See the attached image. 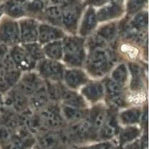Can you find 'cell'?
Listing matches in <instances>:
<instances>
[{
    "instance_id": "681fc988",
    "label": "cell",
    "mask_w": 149,
    "mask_h": 149,
    "mask_svg": "<svg viewBox=\"0 0 149 149\" xmlns=\"http://www.w3.org/2000/svg\"><path fill=\"white\" fill-rule=\"evenodd\" d=\"M3 105V97H2V94L0 93V107Z\"/></svg>"
},
{
    "instance_id": "e575fe53",
    "label": "cell",
    "mask_w": 149,
    "mask_h": 149,
    "mask_svg": "<svg viewBox=\"0 0 149 149\" xmlns=\"http://www.w3.org/2000/svg\"><path fill=\"white\" fill-rule=\"evenodd\" d=\"M128 75H129V70H128L127 65L122 63L115 67L114 69L112 71L110 78L119 84L125 85L127 81Z\"/></svg>"
},
{
    "instance_id": "ba28073f",
    "label": "cell",
    "mask_w": 149,
    "mask_h": 149,
    "mask_svg": "<svg viewBox=\"0 0 149 149\" xmlns=\"http://www.w3.org/2000/svg\"><path fill=\"white\" fill-rule=\"evenodd\" d=\"M9 54L15 66L22 72L33 71L36 68L37 63L31 58L22 45L10 47Z\"/></svg>"
},
{
    "instance_id": "7bdbcfd3",
    "label": "cell",
    "mask_w": 149,
    "mask_h": 149,
    "mask_svg": "<svg viewBox=\"0 0 149 149\" xmlns=\"http://www.w3.org/2000/svg\"><path fill=\"white\" fill-rule=\"evenodd\" d=\"M140 122L142 123L143 126L147 128V126H148V109H147V106H146V108L143 109Z\"/></svg>"
},
{
    "instance_id": "5b68a950",
    "label": "cell",
    "mask_w": 149,
    "mask_h": 149,
    "mask_svg": "<svg viewBox=\"0 0 149 149\" xmlns=\"http://www.w3.org/2000/svg\"><path fill=\"white\" fill-rule=\"evenodd\" d=\"M36 72L45 81H62L65 66L61 61L45 58L37 62Z\"/></svg>"
},
{
    "instance_id": "f6af8a7d",
    "label": "cell",
    "mask_w": 149,
    "mask_h": 149,
    "mask_svg": "<svg viewBox=\"0 0 149 149\" xmlns=\"http://www.w3.org/2000/svg\"><path fill=\"white\" fill-rule=\"evenodd\" d=\"M49 1H51L52 5H57L60 6V7H62V6L64 5L66 0H49Z\"/></svg>"
},
{
    "instance_id": "484cf974",
    "label": "cell",
    "mask_w": 149,
    "mask_h": 149,
    "mask_svg": "<svg viewBox=\"0 0 149 149\" xmlns=\"http://www.w3.org/2000/svg\"><path fill=\"white\" fill-rule=\"evenodd\" d=\"M25 2L23 0H9L3 7V10L13 19L23 17L27 15Z\"/></svg>"
},
{
    "instance_id": "7c38bea8",
    "label": "cell",
    "mask_w": 149,
    "mask_h": 149,
    "mask_svg": "<svg viewBox=\"0 0 149 149\" xmlns=\"http://www.w3.org/2000/svg\"><path fill=\"white\" fill-rule=\"evenodd\" d=\"M105 88V95L107 96L113 107H123L126 105L124 95L125 85L116 82L111 78H108L103 81Z\"/></svg>"
},
{
    "instance_id": "7dc6e473",
    "label": "cell",
    "mask_w": 149,
    "mask_h": 149,
    "mask_svg": "<svg viewBox=\"0 0 149 149\" xmlns=\"http://www.w3.org/2000/svg\"><path fill=\"white\" fill-rule=\"evenodd\" d=\"M103 149H120L118 147L115 146H112V145H108L106 146H105Z\"/></svg>"
},
{
    "instance_id": "8d00e7d4",
    "label": "cell",
    "mask_w": 149,
    "mask_h": 149,
    "mask_svg": "<svg viewBox=\"0 0 149 149\" xmlns=\"http://www.w3.org/2000/svg\"><path fill=\"white\" fill-rule=\"evenodd\" d=\"M45 4L40 0H31L25 2V8L26 13L31 15L42 14L45 9Z\"/></svg>"
},
{
    "instance_id": "ab89813d",
    "label": "cell",
    "mask_w": 149,
    "mask_h": 149,
    "mask_svg": "<svg viewBox=\"0 0 149 149\" xmlns=\"http://www.w3.org/2000/svg\"><path fill=\"white\" fill-rule=\"evenodd\" d=\"M11 89L10 85L7 83V80H6L5 77H4V74H3L2 71L0 70V93L1 94H5L7 93L9 90Z\"/></svg>"
},
{
    "instance_id": "816d5d0a",
    "label": "cell",
    "mask_w": 149,
    "mask_h": 149,
    "mask_svg": "<svg viewBox=\"0 0 149 149\" xmlns=\"http://www.w3.org/2000/svg\"><path fill=\"white\" fill-rule=\"evenodd\" d=\"M2 11H3V8L0 7V15H1V13H2Z\"/></svg>"
},
{
    "instance_id": "83f0119b",
    "label": "cell",
    "mask_w": 149,
    "mask_h": 149,
    "mask_svg": "<svg viewBox=\"0 0 149 149\" xmlns=\"http://www.w3.org/2000/svg\"><path fill=\"white\" fill-rule=\"evenodd\" d=\"M42 46L45 58L53 61H62L63 55L62 39L45 44Z\"/></svg>"
},
{
    "instance_id": "4fadbf2b",
    "label": "cell",
    "mask_w": 149,
    "mask_h": 149,
    "mask_svg": "<svg viewBox=\"0 0 149 149\" xmlns=\"http://www.w3.org/2000/svg\"><path fill=\"white\" fill-rule=\"evenodd\" d=\"M89 81L88 76L81 68H69L64 71L62 82L68 88L76 90Z\"/></svg>"
},
{
    "instance_id": "8992f818",
    "label": "cell",
    "mask_w": 149,
    "mask_h": 149,
    "mask_svg": "<svg viewBox=\"0 0 149 149\" xmlns=\"http://www.w3.org/2000/svg\"><path fill=\"white\" fill-rule=\"evenodd\" d=\"M62 8V28L69 33H76L78 31L81 7L78 0L67 3Z\"/></svg>"
},
{
    "instance_id": "f1b7e54d",
    "label": "cell",
    "mask_w": 149,
    "mask_h": 149,
    "mask_svg": "<svg viewBox=\"0 0 149 149\" xmlns=\"http://www.w3.org/2000/svg\"><path fill=\"white\" fill-rule=\"evenodd\" d=\"M0 124L15 132L20 127L19 114L12 109L4 107L0 115Z\"/></svg>"
},
{
    "instance_id": "ac0fdd59",
    "label": "cell",
    "mask_w": 149,
    "mask_h": 149,
    "mask_svg": "<svg viewBox=\"0 0 149 149\" xmlns=\"http://www.w3.org/2000/svg\"><path fill=\"white\" fill-rule=\"evenodd\" d=\"M124 12L123 7L118 1H111L104 4V6L96 12L98 22H106L119 17Z\"/></svg>"
},
{
    "instance_id": "cb8c5ba5",
    "label": "cell",
    "mask_w": 149,
    "mask_h": 149,
    "mask_svg": "<svg viewBox=\"0 0 149 149\" xmlns=\"http://www.w3.org/2000/svg\"><path fill=\"white\" fill-rule=\"evenodd\" d=\"M142 110L140 107H132L122 111L117 115L119 122L126 126L140 123Z\"/></svg>"
},
{
    "instance_id": "c3c4849f",
    "label": "cell",
    "mask_w": 149,
    "mask_h": 149,
    "mask_svg": "<svg viewBox=\"0 0 149 149\" xmlns=\"http://www.w3.org/2000/svg\"><path fill=\"white\" fill-rule=\"evenodd\" d=\"M31 149H42V148H41V147L39 146L38 145L37 143H35L34 145H33V146H32L31 148Z\"/></svg>"
},
{
    "instance_id": "e0dca14e",
    "label": "cell",
    "mask_w": 149,
    "mask_h": 149,
    "mask_svg": "<svg viewBox=\"0 0 149 149\" xmlns=\"http://www.w3.org/2000/svg\"><path fill=\"white\" fill-rule=\"evenodd\" d=\"M81 95L90 103L93 104L99 103L106 96L103 81H89L81 87Z\"/></svg>"
},
{
    "instance_id": "2e32d148",
    "label": "cell",
    "mask_w": 149,
    "mask_h": 149,
    "mask_svg": "<svg viewBox=\"0 0 149 149\" xmlns=\"http://www.w3.org/2000/svg\"><path fill=\"white\" fill-rule=\"evenodd\" d=\"M65 33L61 28L52 26L47 23H41L38 27V40L41 45L61 40L65 36Z\"/></svg>"
},
{
    "instance_id": "1f68e13d",
    "label": "cell",
    "mask_w": 149,
    "mask_h": 149,
    "mask_svg": "<svg viewBox=\"0 0 149 149\" xmlns=\"http://www.w3.org/2000/svg\"><path fill=\"white\" fill-rule=\"evenodd\" d=\"M119 26L116 22H110L100 26L95 33L109 43L116 39L119 32Z\"/></svg>"
},
{
    "instance_id": "9c48e42d",
    "label": "cell",
    "mask_w": 149,
    "mask_h": 149,
    "mask_svg": "<svg viewBox=\"0 0 149 149\" xmlns=\"http://www.w3.org/2000/svg\"><path fill=\"white\" fill-rule=\"evenodd\" d=\"M3 97V106L20 113L29 108V97L15 87L10 89Z\"/></svg>"
},
{
    "instance_id": "d4e9b609",
    "label": "cell",
    "mask_w": 149,
    "mask_h": 149,
    "mask_svg": "<svg viewBox=\"0 0 149 149\" xmlns=\"http://www.w3.org/2000/svg\"><path fill=\"white\" fill-rule=\"evenodd\" d=\"M42 15L45 21V23H49L57 27L62 28V8L60 6L52 5L44 9Z\"/></svg>"
},
{
    "instance_id": "30bf717a",
    "label": "cell",
    "mask_w": 149,
    "mask_h": 149,
    "mask_svg": "<svg viewBox=\"0 0 149 149\" xmlns=\"http://www.w3.org/2000/svg\"><path fill=\"white\" fill-rule=\"evenodd\" d=\"M65 139L61 130H45L36 135V142L42 149H60Z\"/></svg>"
},
{
    "instance_id": "4316f807",
    "label": "cell",
    "mask_w": 149,
    "mask_h": 149,
    "mask_svg": "<svg viewBox=\"0 0 149 149\" xmlns=\"http://www.w3.org/2000/svg\"><path fill=\"white\" fill-rule=\"evenodd\" d=\"M128 70L131 74V90L138 92L143 89L144 86L143 72L142 68L135 63H129L127 64Z\"/></svg>"
},
{
    "instance_id": "7402d4cb",
    "label": "cell",
    "mask_w": 149,
    "mask_h": 149,
    "mask_svg": "<svg viewBox=\"0 0 149 149\" xmlns=\"http://www.w3.org/2000/svg\"><path fill=\"white\" fill-rule=\"evenodd\" d=\"M61 110L62 116L66 124L74 123L87 119L89 113V109H79L71 107L66 105L61 104Z\"/></svg>"
},
{
    "instance_id": "d590c367",
    "label": "cell",
    "mask_w": 149,
    "mask_h": 149,
    "mask_svg": "<svg viewBox=\"0 0 149 149\" xmlns=\"http://www.w3.org/2000/svg\"><path fill=\"white\" fill-rule=\"evenodd\" d=\"M87 41H85V45L88 47L89 51L96 49H106L107 46V42L103 40L97 33L93 35H89Z\"/></svg>"
},
{
    "instance_id": "ee69618b",
    "label": "cell",
    "mask_w": 149,
    "mask_h": 149,
    "mask_svg": "<svg viewBox=\"0 0 149 149\" xmlns=\"http://www.w3.org/2000/svg\"><path fill=\"white\" fill-rule=\"evenodd\" d=\"M124 146H125V149H141V143L139 141H136V140L126 144Z\"/></svg>"
},
{
    "instance_id": "d6a6232c",
    "label": "cell",
    "mask_w": 149,
    "mask_h": 149,
    "mask_svg": "<svg viewBox=\"0 0 149 149\" xmlns=\"http://www.w3.org/2000/svg\"><path fill=\"white\" fill-rule=\"evenodd\" d=\"M148 12H138L130 21L129 29L137 31H145L148 28Z\"/></svg>"
},
{
    "instance_id": "f5cc1de1",
    "label": "cell",
    "mask_w": 149,
    "mask_h": 149,
    "mask_svg": "<svg viewBox=\"0 0 149 149\" xmlns=\"http://www.w3.org/2000/svg\"><path fill=\"white\" fill-rule=\"evenodd\" d=\"M23 1H28V0H23Z\"/></svg>"
},
{
    "instance_id": "836d02e7",
    "label": "cell",
    "mask_w": 149,
    "mask_h": 149,
    "mask_svg": "<svg viewBox=\"0 0 149 149\" xmlns=\"http://www.w3.org/2000/svg\"><path fill=\"white\" fill-rule=\"evenodd\" d=\"M21 45L28 54L30 55L31 58L36 63L45 58L43 51V46L39 42H35L31 43L21 44Z\"/></svg>"
},
{
    "instance_id": "f35d334b",
    "label": "cell",
    "mask_w": 149,
    "mask_h": 149,
    "mask_svg": "<svg viewBox=\"0 0 149 149\" xmlns=\"http://www.w3.org/2000/svg\"><path fill=\"white\" fill-rule=\"evenodd\" d=\"M13 132L8 127L0 124V145L2 146L10 143L13 138Z\"/></svg>"
},
{
    "instance_id": "9a60e30c",
    "label": "cell",
    "mask_w": 149,
    "mask_h": 149,
    "mask_svg": "<svg viewBox=\"0 0 149 149\" xmlns=\"http://www.w3.org/2000/svg\"><path fill=\"white\" fill-rule=\"evenodd\" d=\"M120 127L119 126V121L117 115L115 112L114 107L109 109L107 119L99 129L97 132V138L102 141H109L118 135Z\"/></svg>"
},
{
    "instance_id": "3957f363",
    "label": "cell",
    "mask_w": 149,
    "mask_h": 149,
    "mask_svg": "<svg viewBox=\"0 0 149 149\" xmlns=\"http://www.w3.org/2000/svg\"><path fill=\"white\" fill-rule=\"evenodd\" d=\"M61 132L65 141L74 143H79L93 138H98L97 131L93 127L87 119L67 124L66 126L61 130Z\"/></svg>"
},
{
    "instance_id": "277c9868",
    "label": "cell",
    "mask_w": 149,
    "mask_h": 149,
    "mask_svg": "<svg viewBox=\"0 0 149 149\" xmlns=\"http://www.w3.org/2000/svg\"><path fill=\"white\" fill-rule=\"evenodd\" d=\"M45 130H61L66 126L61 110V103H50L38 111Z\"/></svg>"
},
{
    "instance_id": "6da1fadb",
    "label": "cell",
    "mask_w": 149,
    "mask_h": 149,
    "mask_svg": "<svg viewBox=\"0 0 149 149\" xmlns=\"http://www.w3.org/2000/svg\"><path fill=\"white\" fill-rule=\"evenodd\" d=\"M63 55L62 61L70 68H81L84 65L87 52L84 37L64 36L62 39Z\"/></svg>"
},
{
    "instance_id": "5bb4252c",
    "label": "cell",
    "mask_w": 149,
    "mask_h": 149,
    "mask_svg": "<svg viewBox=\"0 0 149 149\" xmlns=\"http://www.w3.org/2000/svg\"><path fill=\"white\" fill-rule=\"evenodd\" d=\"M39 23L33 18H23L18 21L20 43L27 44L37 42Z\"/></svg>"
},
{
    "instance_id": "f907efd6",
    "label": "cell",
    "mask_w": 149,
    "mask_h": 149,
    "mask_svg": "<svg viewBox=\"0 0 149 149\" xmlns=\"http://www.w3.org/2000/svg\"><path fill=\"white\" fill-rule=\"evenodd\" d=\"M40 1H42V2H43L44 4H45V5H46V4H47L48 2H49V0H40Z\"/></svg>"
},
{
    "instance_id": "52a82bcc",
    "label": "cell",
    "mask_w": 149,
    "mask_h": 149,
    "mask_svg": "<svg viewBox=\"0 0 149 149\" xmlns=\"http://www.w3.org/2000/svg\"><path fill=\"white\" fill-rule=\"evenodd\" d=\"M45 83V80L37 72L29 71L22 73L20 79L15 87L21 93L30 97Z\"/></svg>"
},
{
    "instance_id": "60d3db41",
    "label": "cell",
    "mask_w": 149,
    "mask_h": 149,
    "mask_svg": "<svg viewBox=\"0 0 149 149\" xmlns=\"http://www.w3.org/2000/svg\"><path fill=\"white\" fill-rule=\"evenodd\" d=\"M119 0H86L85 3L88 5H90V7H93V6H99L104 5V4H107V3L111 2V1H118Z\"/></svg>"
},
{
    "instance_id": "603a6c76",
    "label": "cell",
    "mask_w": 149,
    "mask_h": 149,
    "mask_svg": "<svg viewBox=\"0 0 149 149\" xmlns=\"http://www.w3.org/2000/svg\"><path fill=\"white\" fill-rule=\"evenodd\" d=\"M29 108L36 112L42 110L43 108L50 103L45 83L30 97H29Z\"/></svg>"
},
{
    "instance_id": "7a4b0ae2",
    "label": "cell",
    "mask_w": 149,
    "mask_h": 149,
    "mask_svg": "<svg viewBox=\"0 0 149 149\" xmlns=\"http://www.w3.org/2000/svg\"><path fill=\"white\" fill-rule=\"evenodd\" d=\"M111 57L106 49H96L89 51L84 66L92 77L100 78L106 76L112 68Z\"/></svg>"
},
{
    "instance_id": "bcb514c9",
    "label": "cell",
    "mask_w": 149,
    "mask_h": 149,
    "mask_svg": "<svg viewBox=\"0 0 149 149\" xmlns=\"http://www.w3.org/2000/svg\"><path fill=\"white\" fill-rule=\"evenodd\" d=\"M100 146H88V147H83L79 149H100Z\"/></svg>"
},
{
    "instance_id": "f546056e",
    "label": "cell",
    "mask_w": 149,
    "mask_h": 149,
    "mask_svg": "<svg viewBox=\"0 0 149 149\" xmlns=\"http://www.w3.org/2000/svg\"><path fill=\"white\" fill-rule=\"evenodd\" d=\"M45 87L49 101L61 103L63 91L65 85L62 81H45Z\"/></svg>"
},
{
    "instance_id": "44dd1931",
    "label": "cell",
    "mask_w": 149,
    "mask_h": 149,
    "mask_svg": "<svg viewBox=\"0 0 149 149\" xmlns=\"http://www.w3.org/2000/svg\"><path fill=\"white\" fill-rule=\"evenodd\" d=\"M61 103L71 107L79 108V109L88 108L87 101L81 94L76 92L75 90L68 88L65 86L64 87L63 91Z\"/></svg>"
},
{
    "instance_id": "ffe728a7",
    "label": "cell",
    "mask_w": 149,
    "mask_h": 149,
    "mask_svg": "<svg viewBox=\"0 0 149 149\" xmlns=\"http://www.w3.org/2000/svg\"><path fill=\"white\" fill-rule=\"evenodd\" d=\"M109 109L102 104H97L89 109L87 120L90 123L95 130L98 132L99 129L103 126L107 119Z\"/></svg>"
},
{
    "instance_id": "d6986e66",
    "label": "cell",
    "mask_w": 149,
    "mask_h": 149,
    "mask_svg": "<svg viewBox=\"0 0 149 149\" xmlns=\"http://www.w3.org/2000/svg\"><path fill=\"white\" fill-rule=\"evenodd\" d=\"M98 23L95 10L93 7H88L81 19L79 27L78 28L79 36L85 37L92 34Z\"/></svg>"
},
{
    "instance_id": "4dcf8cb0",
    "label": "cell",
    "mask_w": 149,
    "mask_h": 149,
    "mask_svg": "<svg viewBox=\"0 0 149 149\" xmlns=\"http://www.w3.org/2000/svg\"><path fill=\"white\" fill-rule=\"evenodd\" d=\"M118 135L120 145L125 146L135 141L141 135V130L135 125H129L120 128Z\"/></svg>"
},
{
    "instance_id": "74e56055",
    "label": "cell",
    "mask_w": 149,
    "mask_h": 149,
    "mask_svg": "<svg viewBox=\"0 0 149 149\" xmlns=\"http://www.w3.org/2000/svg\"><path fill=\"white\" fill-rule=\"evenodd\" d=\"M147 0H129L127 4V11L129 15H135L141 11Z\"/></svg>"
},
{
    "instance_id": "8fae6325",
    "label": "cell",
    "mask_w": 149,
    "mask_h": 149,
    "mask_svg": "<svg viewBox=\"0 0 149 149\" xmlns=\"http://www.w3.org/2000/svg\"><path fill=\"white\" fill-rule=\"evenodd\" d=\"M0 42L12 47L20 43L18 22L14 19H5L0 24Z\"/></svg>"
},
{
    "instance_id": "b9f144b4",
    "label": "cell",
    "mask_w": 149,
    "mask_h": 149,
    "mask_svg": "<svg viewBox=\"0 0 149 149\" xmlns=\"http://www.w3.org/2000/svg\"><path fill=\"white\" fill-rule=\"evenodd\" d=\"M10 47L5 44L0 42V62L5 58L6 55L9 53Z\"/></svg>"
}]
</instances>
